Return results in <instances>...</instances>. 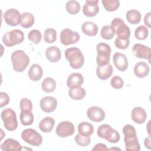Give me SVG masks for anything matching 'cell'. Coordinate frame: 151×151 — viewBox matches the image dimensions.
<instances>
[{
  "label": "cell",
  "instance_id": "44dd1931",
  "mask_svg": "<svg viewBox=\"0 0 151 151\" xmlns=\"http://www.w3.org/2000/svg\"><path fill=\"white\" fill-rule=\"evenodd\" d=\"M150 71L149 65L144 61L136 63L134 67V73L139 78L146 77Z\"/></svg>",
  "mask_w": 151,
  "mask_h": 151
},
{
  "label": "cell",
  "instance_id": "8992f818",
  "mask_svg": "<svg viewBox=\"0 0 151 151\" xmlns=\"http://www.w3.org/2000/svg\"><path fill=\"white\" fill-rule=\"evenodd\" d=\"M24 40L23 32L18 29L6 32L2 37V41L6 47H12L21 44Z\"/></svg>",
  "mask_w": 151,
  "mask_h": 151
},
{
  "label": "cell",
  "instance_id": "484cf974",
  "mask_svg": "<svg viewBox=\"0 0 151 151\" xmlns=\"http://www.w3.org/2000/svg\"><path fill=\"white\" fill-rule=\"evenodd\" d=\"M55 124V120L51 117L44 118L39 123L40 130L44 133H50L52 131Z\"/></svg>",
  "mask_w": 151,
  "mask_h": 151
},
{
  "label": "cell",
  "instance_id": "30bf717a",
  "mask_svg": "<svg viewBox=\"0 0 151 151\" xmlns=\"http://www.w3.org/2000/svg\"><path fill=\"white\" fill-rule=\"evenodd\" d=\"M75 132L74 126L70 121H63L60 122L55 129L56 134L60 137H66L72 136Z\"/></svg>",
  "mask_w": 151,
  "mask_h": 151
},
{
  "label": "cell",
  "instance_id": "e575fe53",
  "mask_svg": "<svg viewBox=\"0 0 151 151\" xmlns=\"http://www.w3.org/2000/svg\"><path fill=\"white\" fill-rule=\"evenodd\" d=\"M100 34H101V37L103 39L109 40L112 39L116 34L114 29L111 27V25H106L103 26L101 28Z\"/></svg>",
  "mask_w": 151,
  "mask_h": 151
},
{
  "label": "cell",
  "instance_id": "7402d4cb",
  "mask_svg": "<svg viewBox=\"0 0 151 151\" xmlns=\"http://www.w3.org/2000/svg\"><path fill=\"white\" fill-rule=\"evenodd\" d=\"M124 142L127 151H139L140 150V145L137 136L124 137Z\"/></svg>",
  "mask_w": 151,
  "mask_h": 151
},
{
  "label": "cell",
  "instance_id": "2e32d148",
  "mask_svg": "<svg viewBox=\"0 0 151 151\" xmlns=\"http://www.w3.org/2000/svg\"><path fill=\"white\" fill-rule=\"evenodd\" d=\"M113 61L116 68L120 71H126L129 66L128 60L125 54L121 52H116L113 55Z\"/></svg>",
  "mask_w": 151,
  "mask_h": 151
},
{
  "label": "cell",
  "instance_id": "60d3db41",
  "mask_svg": "<svg viewBox=\"0 0 151 151\" xmlns=\"http://www.w3.org/2000/svg\"><path fill=\"white\" fill-rule=\"evenodd\" d=\"M110 84L111 86L115 89H120L124 86V81L120 77L115 76L111 78Z\"/></svg>",
  "mask_w": 151,
  "mask_h": 151
},
{
  "label": "cell",
  "instance_id": "ba28073f",
  "mask_svg": "<svg viewBox=\"0 0 151 151\" xmlns=\"http://www.w3.org/2000/svg\"><path fill=\"white\" fill-rule=\"evenodd\" d=\"M21 137L25 142L34 146H40L43 141L42 136L32 129L24 130L21 133Z\"/></svg>",
  "mask_w": 151,
  "mask_h": 151
},
{
  "label": "cell",
  "instance_id": "d4e9b609",
  "mask_svg": "<svg viewBox=\"0 0 151 151\" xmlns=\"http://www.w3.org/2000/svg\"><path fill=\"white\" fill-rule=\"evenodd\" d=\"M81 30L85 35L93 37L97 35L98 32V27L93 22L86 21L82 24Z\"/></svg>",
  "mask_w": 151,
  "mask_h": 151
},
{
  "label": "cell",
  "instance_id": "bcb514c9",
  "mask_svg": "<svg viewBox=\"0 0 151 151\" xmlns=\"http://www.w3.org/2000/svg\"><path fill=\"white\" fill-rule=\"evenodd\" d=\"M144 144L146 148H147L148 149H150V136L147 137L145 139V142H144Z\"/></svg>",
  "mask_w": 151,
  "mask_h": 151
},
{
  "label": "cell",
  "instance_id": "74e56055",
  "mask_svg": "<svg viewBox=\"0 0 151 151\" xmlns=\"http://www.w3.org/2000/svg\"><path fill=\"white\" fill-rule=\"evenodd\" d=\"M28 38L29 41L35 44H38L41 40L42 34L38 29H32L29 31L28 35Z\"/></svg>",
  "mask_w": 151,
  "mask_h": 151
},
{
  "label": "cell",
  "instance_id": "603a6c76",
  "mask_svg": "<svg viewBox=\"0 0 151 151\" xmlns=\"http://www.w3.org/2000/svg\"><path fill=\"white\" fill-rule=\"evenodd\" d=\"M45 56L50 62H58L61 57V51L55 46L50 47L45 51Z\"/></svg>",
  "mask_w": 151,
  "mask_h": 151
},
{
  "label": "cell",
  "instance_id": "ab89813d",
  "mask_svg": "<svg viewBox=\"0 0 151 151\" xmlns=\"http://www.w3.org/2000/svg\"><path fill=\"white\" fill-rule=\"evenodd\" d=\"M115 46L121 50H125L128 48L130 44V40L129 39H125V38H121L117 37L114 41Z\"/></svg>",
  "mask_w": 151,
  "mask_h": 151
},
{
  "label": "cell",
  "instance_id": "d6a6232c",
  "mask_svg": "<svg viewBox=\"0 0 151 151\" xmlns=\"http://www.w3.org/2000/svg\"><path fill=\"white\" fill-rule=\"evenodd\" d=\"M101 3L107 11H116L120 6V1L118 0H102Z\"/></svg>",
  "mask_w": 151,
  "mask_h": 151
},
{
  "label": "cell",
  "instance_id": "5bb4252c",
  "mask_svg": "<svg viewBox=\"0 0 151 151\" xmlns=\"http://www.w3.org/2000/svg\"><path fill=\"white\" fill-rule=\"evenodd\" d=\"M88 118L94 122H100L105 118V112L100 107L92 106L88 109L87 111Z\"/></svg>",
  "mask_w": 151,
  "mask_h": 151
},
{
  "label": "cell",
  "instance_id": "4fadbf2b",
  "mask_svg": "<svg viewBox=\"0 0 151 151\" xmlns=\"http://www.w3.org/2000/svg\"><path fill=\"white\" fill-rule=\"evenodd\" d=\"M98 0H86L83 8L84 15L88 17L96 16L99 11Z\"/></svg>",
  "mask_w": 151,
  "mask_h": 151
},
{
  "label": "cell",
  "instance_id": "6da1fadb",
  "mask_svg": "<svg viewBox=\"0 0 151 151\" xmlns=\"http://www.w3.org/2000/svg\"><path fill=\"white\" fill-rule=\"evenodd\" d=\"M65 57L74 69H79L84 65V57L81 51L77 47L67 48L65 51Z\"/></svg>",
  "mask_w": 151,
  "mask_h": 151
},
{
  "label": "cell",
  "instance_id": "7c38bea8",
  "mask_svg": "<svg viewBox=\"0 0 151 151\" xmlns=\"http://www.w3.org/2000/svg\"><path fill=\"white\" fill-rule=\"evenodd\" d=\"M132 52L134 55L137 58L146 59L150 62L151 50L149 47L137 43L133 45Z\"/></svg>",
  "mask_w": 151,
  "mask_h": 151
},
{
  "label": "cell",
  "instance_id": "8d00e7d4",
  "mask_svg": "<svg viewBox=\"0 0 151 151\" xmlns=\"http://www.w3.org/2000/svg\"><path fill=\"white\" fill-rule=\"evenodd\" d=\"M149 35V30L146 27L140 25L137 27L134 31V36L139 40H145Z\"/></svg>",
  "mask_w": 151,
  "mask_h": 151
},
{
  "label": "cell",
  "instance_id": "7bdbcfd3",
  "mask_svg": "<svg viewBox=\"0 0 151 151\" xmlns=\"http://www.w3.org/2000/svg\"><path fill=\"white\" fill-rule=\"evenodd\" d=\"M0 107L1 108L7 105L9 102V97L5 92H0Z\"/></svg>",
  "mask_w": 151,
  "mask_h": 151
},
{
  "label": "cell",
  "instance_id": "b9f144b4",
  "mask_svg": "<svg viewBox=\"0 0 151 151\" xmlns=\"http://www.w3.org/2000/svg\"><path fill=\"white\" fill-rule=\"evenodd\" d=\"M19 107L21 111L23 110H30L32 109V103L27 98H23L20 100Z\"/></svg>",
  "mask_w": 151,
  "mask_h": 151
},
{
  "label": "cell",
  "instance_id": "f6af8a7d",
  "mask_svg": "<svg viewBox=\"0 0 151 151\" xmlns=\"http://www.w3.org/2000/svg\"><path fill=\"white\" fill-rule=\"evenodd\" d=\"M150 18H151V12H149L146 14V15H145V18H144V23L149 28L151 27Z\"/></svg>",
  "mask_w": 151,
  "mask_h": 151
},
{
  "label": "cell",
  "instance_id": "ee69618b",
  "mask_svg": "<svg viewBox=\"0 0 151 151\" xmlns=\"http://www.w3.org/2000/svg\"><path fill=\"white\" fill-rule=\"evenodd\" d=\"M92 150H109V149L105 144L97 143L94 146Z\"/></svg>",
  "mask_w": 151,
  "mask_h": 151
},
{
  "label": "cell",
  "instance_id": "83f0119b",
  "mask_svg": "<svg viewBox=\"0 0 151 151\" xmlns=\"http://www.w3.org/2000/svg\"><path fill=\"white\" fill-rule=\"evenodd\" d=\"M78 132L82 135L90 136L93 133L94 127L92 124L87 122H83L78 126Z\"/></svg>",
  "mask_w": 151,
  "mask_h": 151
},
{
  "label": "cell",
  "instance_id": "f35d334b",
  "mask_svg": "<svg viewBox=\"0 0 151 151\" xmlns=\"http://www.w3.org/2000/svg\"><path fill=\"white\" fill-rule=\"evenodd\" d=\"M74 140L78 145L82 147L88 146L91 142V139L90 136H84L79 133L76 136L74 137Z\"/></svg>",
  "mask_w": 151,
  "mask_h": 151
},
{
  "label": "cell",
  "instance_id": "9c48e42d",
  "mask_svg": "<svg viewBox=\"0 0 151 151\" xmlns=\"http://www.w3.org/2000/svg\"><path fill=\"white\" fill-rule=\"evenodd\" d=\"M80 38V35L77 32L73 31L69 28L63 29L60 36L61 43L66 46L77 42Z\"/></svg>",
  "mask_w": 151,
  "mask_h": 151
},
{
  "label": "cell",
  "instance_id": "8fae6325",
  "mask_svg": "<svg viewBox=\"0 0 151 151\" xmlns=\"http://www.w3.org/2000/svg\"><path fill=\"white\" fill-rule=\"evenodd\" d=\"M21 15L19 11L15 8L8 9L4 14V19L8 25L15 27L20 24Z\"/></svg>",
  "mask_w": 151,
  "mask_h": 151
},
{
  "label": "cell",
  "instance_id": "f1b7e54d",
  "mask_svg": "<svg viewBox=\"0 0 151 151\" xmlns=\"http://www.w3.org/2000/svg\"><path fill=\"white\" fill-rule=\"evenodd\" d=\"M126 18L127 21L132 24H137L141 20L140 12L136 9H130L127 11Z\"/></svg>",
  "mask_w": 151,
  "mask_h": 151
},
{
  "label": "cell",
  "instance_id": "277c9868",
  "mask_svg": "<svg viewBox=\"0 0 151 151\" xmlns=\"http://www.w3.org/2000/svg\"><path fill=\"white\" fill-rule=\"evenodd\" d=\"M97 55L96 62L99 66L105 65L109 64L111 54L110 46L104 42H100L96 46Z\"/></svg>",
  "mask_w": 151,
  "mask_h": 151
},
{
  "label": "cell",
  "instance_id": "4dcf8cb0",
  "mask_svg": "<svg viewBox=\"0 0 151 151\" xmlns=\"http://www.w3.org/2000/svg\"><path fill=\"white\" fill-rule=\"evenodd\" d=\"M41 88L46 93L53 92L56 88V82L54 78L47 77L42 82Z\"/></svg>",
  "mask_w": 151,
  "mask_h": 151
},
{
  "label": "cell",
  "instance_id": "836d02e7",
  "mask_svg": "<svg viewBox=\"0 0 151 151\" xmlns=\"http://www.w3.org/2000/svg\"><path fill=\"white\" fill-rule=\"evenodd\" d=\"M65 8L69 14L71 15H76L79 12L81 6L78 1L72 0L67 2Z\"/></svg>",
  "mask_w": 151,
  "mask_h": 151
},
{
  "label": "cell",
  "instance_id": "52a82bcc",
  "mask_svg": "<svg viewBox=\"0 0 151 151\" xmlns=\"http://www.w3.org/2000/svg\"><path fill=\"white\" fill-rule=\"evenodd\" d=\"M111 27L114 29L117 37L129 39L130 30L129 27L125 24L124 21L120 18H114L111 22Z\"/></svg>",
  "mask_w": 151,
  "mask_h": 151
},
{
  "label": "cell",
  "instance_id": "5b68a950",
  "mask_svg": "<svg viewBox=\"0 0 151 151\" xmlns=\"http://www.w3.org/2000/svg\"><path fill=\"white\" fill-rule=\"evenodd\" d=\"M1 119L5 128L9 131H14L18 127L17 115L14 110L10 108L4 109L1 112Z\"/></svg>",
  "mask_w": 151,
  "mask_h": 151
},
{
  "label": "cell",
  "instance_id": "d590c367",
  "mask_svg": "<svg viewBox=\"0 0 151 151\" xmlns=\"http://www.w3.org/2000/svg\"><path fill=\"white\" fill-rule=\"evenodd\" d=\"M57 31L53 28H47L44 32V40L49 44L54 42L57 40Z\"/></svg>",
  "mask_w": 151,
  "mask_h": 151
},
{
  "label": "cell",
  "instance_id": "cb8c5ba5",
  "mask_svg": "<svg viewBox=\"0 0 151 151\" xmlns=\"http://www.w3.org/2000/svg\"><path fill=\"white\" fill-rule=\"evenodd\" d=\"M43 75V70L41 67L37 64H32L28 70V76L30 80L37 81L40 80Z\"/></svg>",
  "mask_w": 151,
  "mask_h": 151
},
{
  "label": "cell",
  "instance_id": "1f68e13d",
  "mask_svg": "<svg viewBox=\"0 0 151 151\" xmlns=\"http://www.w3.org/2000/svg\"><path fill=\"white\" fill-rule=\"evenodd\" d=\"M68 95L70 97L75 100H82L86 95V90L82 87H78L70 89L68 91Z\"/></svg>",
  "mask_w": 151,
  "mask_h": 151
},
{
  "label": "cell",
  "instance_id": "ffe728a7",
  "mask_svg": "<svg viewBox=\"0 0 151 151\" xmlns=\"http://www.w3.org/2000/svg\"><path fill=\"white\" fill-rule=\"evenodd\" d=\"M113 73V67L110 64L105 65L97 66L96 74L98 78L101 80H105L111 77Z\"/></svg>",
  "mask_w": 151,
  "mask_h": 151
},
{
  "label": "cell",
  "instance_id": "4316f807",
  "mask_svg": "<svg viewBox=\"0 0 151 151\" xmlns=\"http://www.w3.org/2000/svg\"><path fill=\"white\" fill-rule=\"evenodd\" d=\"M34 16L31 13L24 12L22 14L19 25L24 28H28L34 25Z\"/></svg>",
  "mask_w": 151,
  "mask_h": 151
},
{
  "label": "cell",
  "instance_id": "e0dca14e",
  "mask_svg": "<svg viewBox=\"0 0 151 151\" xmlns=\"http://www.w3.org/2000/svg\"><path fill=\"white\" fill-rule=\"evenodd\" d=\"M84 82V77L81 73H74L71 74L67 80V85L70 88H75L80 87Z\"/></svg>",
  "mask_w": 151,
  "mask_h": 151
},
{
  "label": "cell",
  "instance_id": "3957f363",
  "mask_svg": "<svg viewBox=\"0 0 151 151\" xmlns=\"http://www.w3.org/2000/svg\"><path fill=\"white\" fill-rule=\"evenodd\" d=\"M97 133L99 137L106 139L111 143H116L120 139L119 132L107 124L100 126L97 129Z\"/></svg>",
  "mask_w": 151,
  "mask_h": 151
},
{
  "label": "cell",
  "instance_id": "f546056e",
  "mask_svg": "<svg viewBox=\"0 0 151 151\" xmlns=\"http://www.w3.org/2000/svg\"><path fill=\"white\" fill-rule=\"evenodd\" d=\"M21 124L24 126L31 125L34 122V115L30 110L21 111L19 115Z\"/></svg>",
  "mask_w": 151,
  "mask_h": 151
},
{
  "label": "cell",
  "instance_id": "d6986e66",
  "mask_svg": "<svg viewBox=\"0 0 151 151\" xmlns=\"http://www.w3.org/2000/svg\"><path fill=\"white\" fill-rule=\"evenodd\" d=\"M1 149L4 151H20L22 150V146L17 140L9 138L1 144Z\"/></svg>",
  "mask_w": 151,
  "mask_h": 151
},
{
  "label": "cell",
  "instance_id": "7a4b0ae2",
  "mask_svg": "<svg viewBox=\"0 0 151 151\" xmlns=\"http://www.w3.org/2000/svg\"><path fill=\"white\" fill-rule=\"evenodd\" d=\"M11 60L13 69L17 72H22L29 63L28 56L21 50L15 51L11 55Z\"/></svg>",
  "mask_w": 151,
  "mask_h": 151
},
{
  "label": "cell",
  "instance_id": "9a60e30c",
  "mask_svg": "<svg viewBox=\"0 0 151 151\" xmlns=\"http://www.w3.org/2000/svg\"><path fill=\"white\" fill-rule=\"evenodd\" d=\"M40 107L41 110L45 113L54 111L57 106V101L51 96H45L40 100Z\"/></svg>",
  "mask_w": 151,
  "mask_h": 151
},
{
  "label": "cell",
  "instance_id": "ac0fdd59",
  "mask_svg": "<svg viewBox=\"0 0 151 151\" xmlns=\"http://www.w3.org/2000/svg\"><path fill=\"white\" fill-rule=\"evenodd\" d=\"M132 120L137 124H142L145 122L147 119V113L144 109L137 106L134 107L131 113Z\"/></svg>",
  "mask_w": 151,
  "mask_h": 151
}]
</instances>
